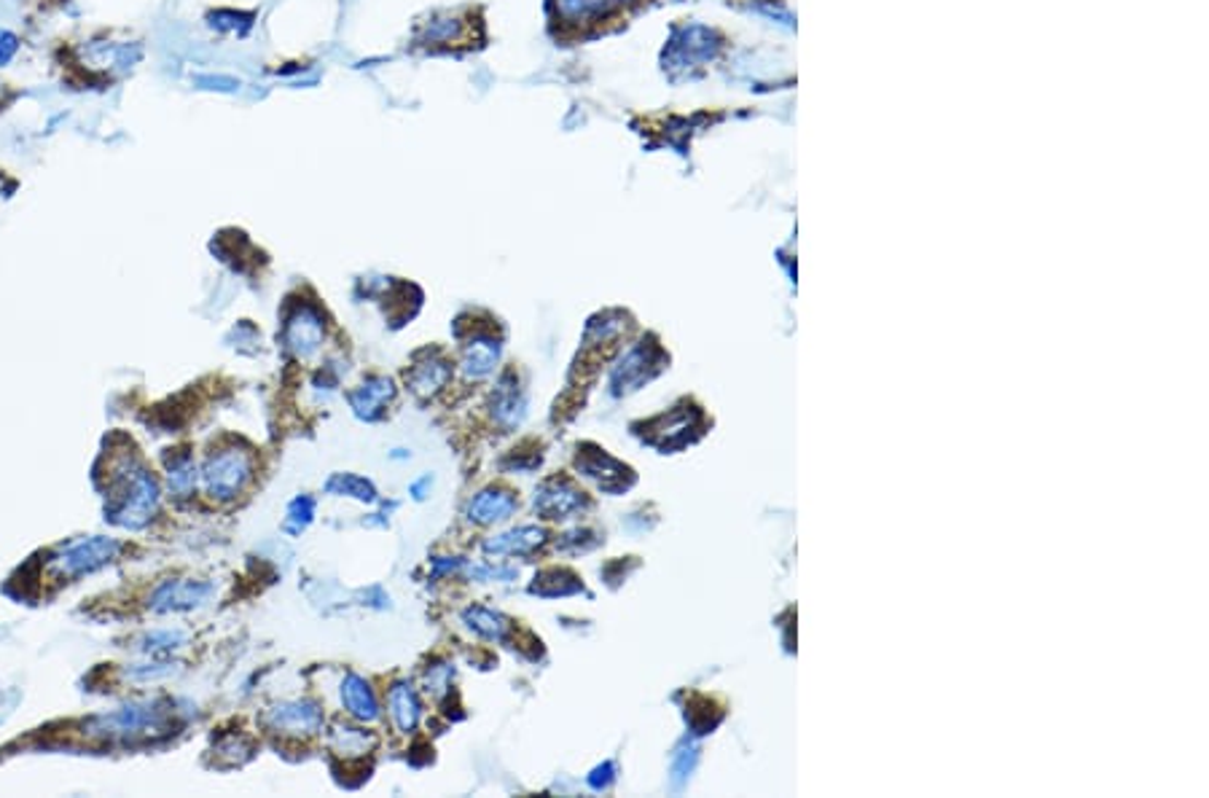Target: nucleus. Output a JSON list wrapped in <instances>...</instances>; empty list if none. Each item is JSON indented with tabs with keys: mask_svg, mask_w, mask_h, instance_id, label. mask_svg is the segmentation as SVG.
Listing matches in <instances>:
<instances>
[{
	"mask_svg": "<svg viewBox=\"0 0 1209 798\" xmlns=\"http://www.w3.org/2000/svg\"><path fill=\"white\" fill-rule=\"evenodd\" d=\"M256 476V457L242 446H221L202 465L204 492L215 500H235Z\"/></svg>",
	"mask_w": 1209,
	"mask_h": 798,
	"instance_id": "2",
	"label": "nucleus"
},
{
	"mask_svg": "<svg viewBox=\"0 0 1209 798\" xmlns=\"http://www.w3.org/2000/svg\"><path fill=\"white\" fill-rule=\"evenodd\" d=\"M342 704L355 720H360V724H371V720L379 718V704H377V696H374L371 686L355 672H349L347 678L342 680Z\"/></svg>",
	"mask_w": 1209,
	"mask_h": 798,
	"instance_id": "17",
	"label": "nucleus"
},
{
	"mask_svg": "<svg viewBox=\"0 0 1209 798\" xmlns=\"http://www.w3.org/2000/svg\"><path fill=\"white\" fill-rule=\"evenodd\" d=\"M16 55H20V38L9 27H0V68L9 65Z\"/></svg>",
	"mask_w": 1209,
	"mask_h": 798,
	"instance_id": "27",
	"label": "nucleus"
},
{
	"mask_svg": "<svg viewBox=\"0 0 1209 798\" xmlns=\"http://www.w3.org/2000/svg\"><path fill=\"white\" fill-rule=\"evenodd\" d=\"M611 772H613V766H611V764L594 769L592 777H589V785H592V788H597V790H600V788H605L607 779H611Z\"/></svg>",
	"mask_w": 1209,
	"mask_h": 798,
	"instance_id": "30",
	"label": "nucleus"
},
{
	"mask_svg": "<svg viewBox=\"0 0 1209 798\" xmlns=\"http://www.w3.org/2000/svg\"><path fill=\"white\" fill-rule=\"evenodd\" d=\"M452 678H454V669L449 667V664H438V667H430L428 672H425V686H428V691L434 696H443L449 689H452Z\"/></svg>",
	"mask_w": 1209,
	"mask_h": 798,
	"instance_id": "26",
	"label": "nucleus"
},
{
	"mask_svg": "<svg viewBox=\"0 0 1209 798\" xmlns=\"http://www.w3.org/2000/svg\"><path fill=\"white\" fill-rule=\"evenodd\" d=\"M659 422L669 425L667 428H648L645 441L648 444H656L659 450H677V446H686L691 439V430L702 433V415L697 409H686V406H677L669 415L659 417Z\"/></svg>",
	"mask_w": 1209,
	"mask_h": 798,
	"instance_id": "9",
	"label": "nucleus"
},
{
	"mask_svg": "<svg viewBox=\"0 0 1209 798\" xmlns=\"http://www.w3.org/2000/svg\"><path fill=\"white\" fill-rule=\"evenodd\" d=\"M535 514H541L543 520H568V516L578 514V511L586 509V498L578 487H572L565 479H548L535 489L533 498Z\"/></svg>",
	"mask_w": 1209,
	"mask_h": 798,
	"instance_id": "7",
	"label": "nucleus"
},
{
	"mask_svg": "<svg viewBox=\"0 0 1209 798\" xmlns=\"http://www.w3.org/2000/svg\"><path fill=\"white\" fill-rule=\"evenodd\" d=\"M323 340H325L323 314L315 310V307L301 305L285 318L283 345L296 360L312 358V355L320 349V345H323Z\"/></svg>",
	"mask_w": 1209,
	"mask_h": 798,
	"instance_id": "4",
	"label": "nucleus"
},
{
	"mask_svg": "<svg viewBox=\"0 0 1209 798\" xmlns=\"http://www.w3.org/2000/svg\"><path fill=\"white\" fill-rule=\"evenodd\" d=\"M325 492L339 495V498H355L360 503H374L377 500V489L355 474H334L329 479V485H325Z\"/></svg>",
	"mask_w": 1209,
	"mask_h": 798,
	"instance_id": "23",
	"label": "nucleus"
},
{
	"mask_svg": "<svg viewBox=\"0 0 1209 798\" xmlns=\"http://www.w3.org/2000/svg\"><path fill=\"white\" fill-rule=\"evenodd\" d=\"M546 544V529L543 527H517L511 529V533H503V535H495V538H487L484 540V555H495V557H503V555H533V551L537 549V546Z\"/></svg>",
	"mask_w": 1209,
	"mask_h": 798,
	"instance_id": "16",
	"label": "nucleus"
},
{
	"mask_svg": "<svg viewBox=\"0 0 1209 798\" xmlns=\"http://www.w3.org/2000/svg\"><path fill=\"white\" fill-rule=\"evenodd\" d=\"M513 511H517V498L508 489H482V492L471 498L465 516L473 524H484L487 527V524L506 522Z\"/></svg>",
	"mask_w": 1209,
	"mask_h": 798,
	"instance_id": "15",
	"label": "nucleus"
},
{
	"mask_svg": "<svg viewBox=\"0 0 1209 798\" xmlns=\"http://www.w3.org/2000/svg\"><path fill=\"white\" fill-rule=\"evenodd\" d=\"M121 546L114 538H90L79 540V544H70L62 555H57L49 562V570L57 579H79L84 573H95L97 568L108 564L110 559L119 555Z\"/></svg>",
	"mask_w": 1209,
	"mask_h": 798,
	"instance_id": "3",
	"label": "nucleus"
},
{
	"mask_svg": "<svg viewBox=\"0 0 1209 798\" xmlns=\"http://www.w3.org/2000/svg\"><path fill=\"white\" fill-rule=\"evenodd\" d=\"M576 468L581 471L586 479H592L600 489H605V492H618V489H627L632 485V471H629L627 465L618 463V460H613L611 454H605L603 450H592V452L578 450Z\"/></svg>",
	"mask_w": 1209,
	"mask_h": 798,
	"instance_id": "8",
	"label": "nucleus"
},
{
	"mask_svg": "<svg viewBox=\"0 0 1209 798\" xmlns=\"http://www.w3.org/2000/svg\"><path fill=\"white\" fill-rule=\"evenodd\" d=\"M393 398H395V384L390 377H369V380L360 382L358 388L347 395L355 417L366 419V422L382 417L384 406H388Z\"/></svg>",
	"mask_w": 1209,
	"mask_h": 798,
	"instance_id": "12",
	"label": "nucleus"
},
{
	"mask_svg": "<svg viewBox=\"0 0 1209 798\" xmlns=\"http://www.w3.org/2000/svg\"><path fill=\"white\" fill-rule=\"evenodd\" d=\"M662 366H664V355L659 347L638 345L635 349H629V353L621 358V364H618L611 374L613 393L616 395L632 393V390H638V384L648 382L651 377H656Z\"/></svg>",
	"mask_w": 1209,
	"mask_h": 798,
	"instance_id": "5",
	"label": "nucleus"
},
{
	"mask_svg": "<svg viewBox=\"0 0 1209 798\" xmlns=\"http://www.w3.org/2000/svg\"><path fill=\"white\" fill-rule=\"evenodd\" d=\"M197 84L202 86V90H213V92H239V79H229V75H200L197 79Z\"/></svg>",
	"mask_w": 1209,
	"mask_h": 798,
	"instance_id": "28",
	"label": "nucleus"
},
{
	"mask_svg": "<svg viewBox=\"0 0 1209 798\" xmlns=\"http://www.w3.org/2000/svg\"><path fill=\"white\" fill-rule=\"evenodd\" d=\"M143 49L138 44H114V40H97L90 49L92 68L100 70H130L140 62Z\"/></svg>",
	"mask_w": 1209,
	"mask_h": 798,
	"instance_id": "18",
	"label": "nucleus"
},
{
	"mask_svg": "<svg viewBox=\"0 0 1209 798\" xmlns=\"http://www.w3.org/2000/svg\"><path fill=\"white\" fill-rule=\"evenodd\" d=\"M449 377H452V366L449 360H443L441 355H425L419 358L412 369L406 371V388L412 390L417 398H434L436 393H441L447 388Z\"/></svg>",
	"mask_w": 1209,
	"mask_h": 798,
	"instance_id": "11",
	"label": "nucleus"
},
{
	"mask_svg": "<svg viewBox=\"0 0 1209 798\" xmlns=\"http://www.w3.org/2000/svg\"><path fill=\"white\" fill-rule=\"evenodd\" d=\"M463 621L471 632H476L484 640H506V634L511 632V621L506 616L482 608V605H473V608L463 610Z\"/></svg>",
	"mask_w": 1209,
	"mask_h": 798,
	"instance_id": "21",
	"label": "nucleus"
},
{
	"mask_svg": "<svg viewBox=\"0 0 1209 798\" xmlns=\"http://www.w3.org/2000/svg\"><path fill=\"white\" fill-rule=\"evenodd\" d=\"M489 409H493V419L500 425V428L511 430V428H517L519 422H522L524 415H528V398H524V393H522V388H519L517 377L506 374L503 380L498 382V388H495V393H493V404H489Z\"/></svg>",
	"mask_w": 1209,
	"mask_h": 798,
	"instance_id": "13",
	"label": "nucleus"
},
{
	"mask_svg": "<svg viewBox=\"0 0 1209 798\" xmlns=\"http://www.w3.org/2000/svg\"><path fill=\"white\" fill-rule=\"evenodd\" d=\"M213 594L210 584H197V581H165L156 586L151 597V610L156 614H169V610H191L204 605Z\"/></svg>",
	"mask_w": 1209,
	"mask_h": 798,
	"instance_id": "10",
	"label": "nucleus"
},
{
	"mask_svg": "<svg viewBox=\"0 0 1209 798\" xmlns=\"http://www.w3.org/2000/svg\"><path fill=\"white\" fill-rule=\"evenodd\" d=\"M167 485L175 498H189L197 487V465L189 454H180L167 465Z\"/></svg>",
	"mask_w": 1209,
	"mask_h": 798,
	"instance_id": "22",
	"label": "nucleus"
},
{
	"mask_svg": "<svg viewBox=\"0 0 1209 798\" xmlns=\"http://www.w3.org/2000/svg\"><path fill=\"white\" fill-rule=\"evenodd\" d=\"M428 485H430V476H423V479H419V481H417V485H412V492H414V498H417V500H423V498H425V487H428Z\"/></svg>",
	"mask_w": 1209,
	"mask_h": 798,
	"instance_id": "31",
	"label": "nucleus"
},
{
	"mask_svg": "<svg viewBox=\"0 0 1209 798\" xmlns=\"http://www.w3.org/2000/svg\"><path fill=\"white\" fill-rule=\"evenodd\" d=\"M572 579V573H568V570H546V573H541L535 579V584L530 586V592L533 594H541V597H568V594H578L583 592L581 581H570V584H565V581Z\"/></svg>",
	"mask_w": 1209,
	"mask_h": 798,
	"instance_id": "24",
	"label": "nucleus"
},
{
	"mask_svg": "<svg viewBox=\"0 0 1209 798\" xmlns=\"http://www.w3.org/2000/svg\"><path fill=\"white\" fill-rule=\"evenodd\" d=\"M264 724L285 737H312L323 726V713L315 702H283L269 710Z\"/></svg>",
	"mask_w": 1209,
	"mask_h": 798,
	"instance_id": "6",
	"label": "nucleus"
},
{
	"mask_svg": "<svg viewBox=\"0 0 1209 798\" xmlns=\"http://www.w3.org/2000/svg\"><path fill=\"white\" fill-rule=\"evenodd\" d=\"M374 748H377V737H374L371 731L353 729V726H336V729L331 731V750L347 761L364 759V755H369Z\"/></svg>",
	"mask_w": 1209,
	"mask_h": 798,
	"instance_id": "20",
	"label": "nucleus"
},
{
	"mask_svg": "<svg viewBox=\"0 0 1209 798\" xmlns=\"http://www.w3.org/2000/svg\"><path fill=\"white\" fill-rule=\"evenodd\" d=\"M315 516V500L307 498V495H301V498H296L294 503H291L288 509V522H285V527H288V533L299 535L304 527H307L309 522H312Z\"/></svg>",
	"mask_w": 1209,
	"mask_h": 798,
	"instance_id": "25",
	"label": "nucleus"
},
{
	"mask_svg": "<svg viewBox=\"0 0 1209 798\" xmlns=\"http://www.w3.org/2000/svg\"><path fill=\"white\" fill-rule=\"evenodd\" d=\"M390 715H393L399 731L408 734L417 729L419 715H423V704H419L417 694L408 683H395L390 689Z\"/></svg>",
	"mask_w": 1209,
	"mask_h": 798,
	"instance_id": "19",
	"label": "nucleus"
},
{
	"mask_svg": "<svg viewBox=\"0 0 1209 798\" xmlns=\"http://www.w3.org/2000/svg\"><path fill=\"white\" fill-rule=\"evenodd\" d=\"M458 568H463V562H460V559L436 557L434 559V579H438V575H443V573H454Z\"/></svg>",
	"mask_w": 1209,
	"mask_h": 798,
	"instance_id": "29",
	"label": "nucleus"
},
{
	"mask_svg": "<svg viewBox=\"0 0 1209 798\" xmlns=\"http://www.w3.org/2000/svg\"><path fill=\"white\" fill-rule=\"evenodd\" d=\"M500 360V342L493 336H473L469 345L463 347V358H460V371L469 382L487 380L495 371Z\"/></svg>",
	"mask_w": 1209,
	"mask_h": 798,
	"instance_id": "14",
	"label": "nucleus"
},
{
	"mask_svg": "<svg viewBox=\"0 0 1209 798\" xmlns=\"http://www.w3.org/2000/svg\"><path fill=\"white\" fill-rule=\"evenodd\" d=\"M108 509L105 514L110 522L127 529L145 527L154 514L159 511V485L154 476L134 460L125 457L114 465L108 489Z\"/></svg>",
	"mask_w": 1209,
	"mask_h": 798,
	"instance_id": "1",
	"label": "nucleus"
}]
</instances>
